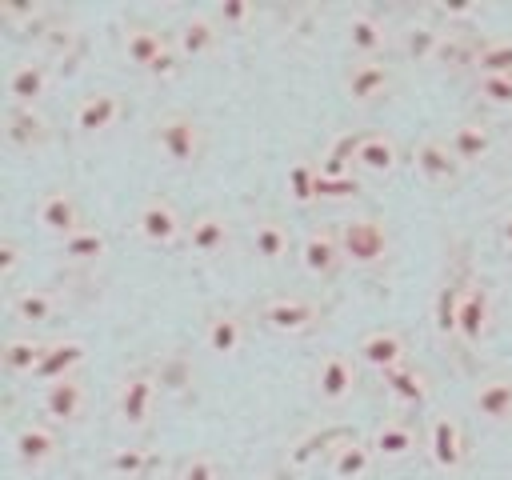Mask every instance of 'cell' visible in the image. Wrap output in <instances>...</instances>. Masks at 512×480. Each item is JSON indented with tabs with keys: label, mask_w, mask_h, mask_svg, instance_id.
I'll return each mask as SVG.
<instances>
[{
	"label": "cell",
	"mask_w": 512,
	"mask_h": 480,
	"mask_svg": "<svg viewBox=\"0 0 512 480\" xmlns=\"http://www.w3.org/2000/svg\"><path fill=\"white\" fill-rule=\"evenodd\" d=\"M460 288L464 284H452V288H444V296H440V304H436V328L448 336V332H456V312H460Z\"/></svg>",
	"instance_id": "cell-41"
},
{
	"label": "cell",
	"mask_w": 512,
	"mask_h": 480,
	"mask_svg": "<svg viewBox=\"0 0 512 480\" xmlns=\"http://www.w3.org/2000/svg\"><path fill=\"white\" fill-rule=\"evenodd\" d=\"M384 44H388V28H384V20H380L376 12H352V16L344 20V48H348L352 56L376 60V56L384 52Z\"/></svg>",
	"instance_id": "cell-18"
},
{
	"label": "cell",
	"mask_w": 512,
	"mask_h": 480,
	"mask_svg": "<svg viewBox=\"0 0 512 480\" xmlns=\"http://www.w3.org/2000/svg\"><path fill=\"white\" fill-rule=\"evenodd\" d=\"M468 404L488 424H512V376H484V380H476Z\"/></svg>",
	"instance_id": "cell-17"
},
{
	"label": "cell",
	"mask_w": 512,
	"mask_h": 480,
	"mask_svg": "<svg viewBox=\"0 0 512 480\" xmlns=\"http://www.w3.org/2000/svg\"><path fill=\"white\" fill-rule=\"evenodd\" d=\"M492 328V296L484 284H464L460 288V312H456V336L476 348Z\"/></svg>",
	"instance_id": "cell-11"
},
{
	"label": "cell",
	"mask_w": 512,
	"mask_h": 480,
	"mask_svg": "<svg viewBox=\"0 0 512 480\" xmlns=\"http://www.w3.org/2000/svg\"><path fill=\"white\" fill-rule=\"evenodd\" d=\"M428 456H432V464L444 468V472H460V468H464V460H468V440H464V428H460L456 416L440 412V416L428 420Z\"/></svg>",
	"instance_id": "cell-6"
},
{
	"label": "cell",
	"mask_w": 512,
	"mask_h": 480,
	"mask_svg": "<svg viewBox=\"0 0 512 480\" xmlns=\"http://www.w3.org/2000/svg\"><path fill=\"white\" fill-rule=\"evenodd\" d=\"M60 256L72 260V264H96L108 256V236L92 224H84L80 232H72L68 240H60Z\"/></svg>",
	"instance_id": "cell-32"
},
{
	"label": "cell",
	"mask_w": 512,
	"mask_h": 480,
	"mask_svg": "<svg viewBox=\"0 0 512 480\" xmlns=\"http://www.w3.org/2000/svg\"><path fill=\"white\" fill-rule=\"evenodd\" d=\"M16 268H20V244L12 236H0V280H12Z\"/></svg>",
	"instance_id": "cell-44"
},
{
	"label": "cell",
	"mask_w": 512,
	"mask_h": 480,
	"mask_svg": "<svg viewBox=\"0 0 512 480\" xmlns=\"http://www.w3.org/2000/svg\"><path fill=\"white\" fill-rule=\"evenodd\" d=\"M180 68H184V56H180L176 44H172L168 52L156 56V64L148 68V76H152V80H172V76H180Z\"/></svg>",
	"instance_id": "cell-43"
},
{
	"label": "cell",
	"mask_w": 512,
	"mask_h": 480,
	"mask_svg": "<svg viewBox=\"0 0 512 480\" xmlns=\"http://www.w3.org/2000/svg\"><path fill=\"white\" fill-rule=\"evenodd\" d=\"M108 472L120 480H140L148 472V452L144 448H116L108 456Z\"/></svg>",
	"instance_id": "cell-38"
},
{
	"label": "cell",
	"mask_w": 512,
	"mask_h": 480,
	"mask_svg": "<svg viewBox=\"0 0 512 480\" xmlns=\"http://www.w3.org/2000/svg\"><path fill=\"white\" fill-rule=\"evenodd\" d=\"M120 48H124V60L128 64H136L140 72H148L156 64V56L172 48V40L160 28H152V24H128L124 36H120Z\"/></svg>",
	"instance_id": "cell-23"
},
{
	"label": "cell",
	"mask_w": 512,
	"mask_h": 480,
	"mask_svg": "<svg viewBox=\"0 0 512 480\" xmlns=\"http://www.w3.org/2000/svg\"><path fill=\"white\" fill-rule=\"evenodd\" d=\"M120 112H124L120 92H112V88H96V92H88V96L76 104V112H72V128H76V136H100V132H108V128L120 120Z\"/></svg>",
	"instance_id": "cell-10"
},
{
	"label": "cell",
	"mask_w": 512,
	"mask_h": 480,
	"mask_svg": "<svg viewBox=\"0 0 512 480\" xmlns=\"http://www.w3.org/2000/svg\"><path fill=\"white\" fill-rule=\"evenodd\" d=\"M88 408V384L76 376H64V380H52L44 384V416L52 424H76Z\"/></svg>",
	"instance_id": "cell-14"
},
{
	"label": "cell",
	"mask_w": 512,
	"mask_h": 480,
	"mask_svg": "<svg viewBox=\"0 0 512 480\" xmlns=\"http://www.w3.org/2000/svg\"><path fill=\"white\" fill-rule=\"evenodd\" d=\"M12 452H16V460H20L24 468H44V464H52L56 452H60L56 428L44 424V420H28V424H20L16 436H12Z\"/></svg>",
	"instance_id": "cell-15"
},
{
	"label": "cell",
	"mask_w": 512,
	"mask_h": 480,
	"mask_svg": "<svg viewBox=\"0 0 512 480\" xmlns=\"http://www.w3.org/2000/svg\"><path fill=\"white\" fill-rule=\"evenodd\" d=\"M252 16H256V8H252L248 0H220V4L212 8V20H216L220 28H244Z\"/></svg>",
	"instance_id": "cell-40"
},
{
	"label": "cell",
	"mask_w": 512,
	"mask_h": 480,
	"mask_svg": "<svg viewBox=\"0 0 512 480\" xmlns=\"http://www.w3.org/2000/svg\"><path fill=\"white\" fill-rule=\"evenodd\" d=\"M152 144L160 148V156L172 168H200L204 164V152H208V132H204V124L196 116L172 108V112L156 116Z\"/></svg>",
	"instance_id": "cell-1"
},
{
	"label": "cell",
	"mask_w": 512,
	"mask_h": 480,
	"mask_svg": "<svg viewBox=\"0 0 512 480\" xmlns=\"http://www.w3.org/2000/svg\"><path fill=\"white\" fill-rule=\"evenodd\" d=\"M152 412H156V380L152 372H128L116 388V420L128 428V432H140L152 424Z\"/></svg>",
	"instance_id": "cell-3"
},
{
	"label": "cell",
	"mask_w": 512,
	"mask_h": 480,
	"mask_svg": "<svg viewBox=\"0 0 512 480\" xmlns=\"http://www.w3.org/2000/svg\"><path fill=\"white\" fill-rule=\"evenodd\" d=\"M184 244L196 256H216V252H224L232 244V220L224 212H200V216L188 220Z\"/></svg>",
	"instance_id": "cell-19"
},
{
	"label": "cell",
	"mask_w": 512,
	"mask_h": 480,
	"mask_svg": "<svg viewBox=\"0 0 512 480\" xmlns=\"http://www.w3.org/2000/svg\"><path fill=\"white\" fill-rule=\"evenodd\" d=\"M408 348H404V336L396 332V328H372L364 340H360V348H356V356L368 364V368H376L380 376L384 372H392V368H400L408 356H404Z\"/></svg>",
	"instance_id": "cell-22"
},
{
	"label": "cell",
	"mask_w": 512,
	"mask_h": 480,
	"mask_svg": "<svg viewBox=\"0 0 512 480\" xmlns=\"http://www.w3.org/2000/svg\"><path fill=\"white\" fill-rule=\"evenodd\" d=\"M12 316L20 324H44L56 316V296L48 288H24L12 296Z\"/></svg>",
	"instance_id": "cell-35"
},
{
	"label": "cell",
	"mask_w": 512,
	"mask_h": 480,
	"mask_svg": "<svg viewBox=\"0 0 512 480\" xmlns=\"http://www.w3.org/2000/svg\"><path fill=\"white\" fill-rule=\"evenodd\" d=\"M8 140L16 148H44L48 144V120L36 108H8Z\"/></svg>",
	"instance_id": "cell-30"
},
{
	"label": "cell",
	"mask_w": 512,
	"mask_h": 480,
	"mask_svg": "<svg viewBox=\"0 0 512 480\" xmlns=\"http://www.w3.org/2000/svg\"><path fill=\"white\" fill-rule=\"evenodd\" d=\"M336 236H340L344 260H352L360 268L380 264L388 256V248H392V236H388L384 220H376V216H348V220L336 224Z\"/></svg>",
	"instance_id": "cell-2"
},
{
	"label": "cell",
	"mask_w": 512,
	"mask_h": 480,
	"mask_svg": "<svg viewBox=\"0 0 512 480\" xmlns=\"http://www.w3.org/2000/svg\"><path fill=\"white\" fill-rule=\"evenodd\" d=\"M340 264H344V252H340L336 228H308L300 240V268L316 280H328L340 272Z\"/></svg>",
	"instance_id": "cell-9"
},
{
	"label": "cell",
	"mask_w": 512,
	"mask_h": 480,
	"mask_svg": "<svg viewBox=\"0 0 512 480\" xmlns=\"http://www.w3.org/2000/svg\"><path fill=\"white\" fill-rule=\"evenodd\" d=\"M84 356H88L84 340H48V348H44V360H40V368H36V380L52 384V380L76 376V368L84 364Z\"/></svg>",
	"instance_id": "cell-26"
},
{
	"label": "cell",
	"mask_w": 512,
	"mask_h": 480,
	"mask_svg": "<svg viewBox=\"0 0 512 480\" xmlns=\"http://www.w3.org/2000/svg\"><path fill=\"white\" fill-rule=\"evenodd\" d=\"M44 348H48V340L12 336L0 356H4V368H8L12 376H36V368H40V360H44Z\"/></svg>",
	"instance_id": "cell-33"
},
{
	"label": "cell",
	"mask_w": 512,
	"mask_h": 480,
	"mask_svg": "<svg viewBox=\"0 0 512 480\" xmlns=\"http://www.w3.org/2000/svg\"><path fill=\"white\" fill-rule=\"evenodd\" d=\"M492 128L484 124V120H460V124H452V132H448V148L456 152V160L460 164H476V160H484L488 152H492Z\"/></svg>",
	"instance_id": "cell-27"
},
{
	"label": "cell",
	"mask_w": 512,
	"mask_h": 480,
	"mask_svg": "<svg viewBox=\"0 0 512 480\" xmlns=\"http://www.w3.org/2000/svg\"><path fill=\"white\" fill-rule=\"evenodd\" d=\"M176 480H220V468H216V460L208 452H196V456H188L180 464Z\"/></svg>",
	"instance_id": "cell-42"
},
{
	"label": "cell",
	"mask_w": 512,
	"mask_h": 480,
	"mask_svg": "<svg viewBox=\"0 0 512 480\" xmlns=\"http://www.w3.org/2000/svg\"><path fill=\"white\" fill-rule=\"evenodd\" d=\"M52 88V68L44 60H20L8 72V100L12 108H36Z\"/></svg>",
	"instance_id": "cell-16"
},
{
	"label": "cell",
	"mask_w": 512,
	"mask_h": 480,
	"mask_svg": "<svg viewBox=\"0 0 512 480\" xmlns=\"http://www.w3.org/2000/svg\"><path fill=\"white\" fill-rule=\"evenodd\" d=\"M284 184H288V196H292L300 208H308V204L320 196V164H312L308 156H296V160L288 164Z\"/></svg>",
	"instance_id": "cell-34"
},
{
	"label": "cell",
	"mask_w": 512,
	"mask_h": 480,
	"mask_svg": "<svg viewBox=\"0 0 512 480\" xmlns=\"http://www.w3.org/2000/svg\"><path fill=\"white\" fill-rule=\"evenodd\" d=\"M416 172H420L428 184H456L460 172H464V164L456 160V152L448 148V140L428 136V140L416 144Z\"/></svg>",
	"instance_id": "cell-20"
},
{
	"label": "cell",
	"mask_w": 512,
	"mask_h": 480,
	"mask_svg": "<svg viewBox=\"0 0 512 480\" xmlns=\"http://www.w3.org/2000/svg\"><path fill=\"white\" fill-rule=\"evenodd\" d=\"M476 96L492 108H512V76H476Z\"/></svg>",
	"instance_id": "cell-39"
},
{
	"label": "cell",
	"mask_w": 512,
	"mask_h": 480,
	"mask_svg": "<svg viewBox=\"0 0 512 480\" xmlns=\"http://www.w3.org/2000/svg\"><path fill=\"white\" fill-rule=\"evenodd\" d=\"M384 388H388V396H392L400 408H424L428 396H432L428 372H424L420 364H408V360H404L400 368L384 372Z\"/></svg>",
	"instance_id": "cell-24"
},
{
	"label": "cell",
	"mask_w": 512,
	"mask_h": 480,
	"mask_svg": "<svg viewBox=\"0 0 512 480\" xmlns=\"http://www.w3.org/2000/svg\"><path fill=\"white\" fill-rule=\"evenodd\" d=\"M220 32L224 28L212 20V12H192V16H184L176 24L172 44H176V52L184 60H204V56H212L220 48Z\"/></svg>",
	"instance_id": "cell-13"
},
{
	"label": "cell",
	"mask_w": 512,
	"mask_h": 480,
	"mask_svg": "<svg viewBox=\"0 0 512 480\" xmlns=\"http://www.w3.org/2000/svg\"><path fill=\"white\" fill-rule=\"evenodd\" d=\"M372 464H376V452H372V444H364V440H344L336 452H332V480H364L368 472H372Z\"/></svg>",
	"instance_id": "cell-29"
},
{
	"label": "cell",
	"mask_w": 512,
	"mask_h": 480,
	"mask_svg": "<svg viewBox=\"0 0 512 480\" xmlns=\"http://www.w3.org/2000/svg\"><path fill=\"white\" fill-rule=\"evenodd\" d=\"M440 44H444V32H436L432 24H412V28L404 32V52H408L416 64H436Z\"/></svg>",
	"instance_id": "cell-36"
},
{
	"label": "cell",
	"mask_w": 512,
	"mask_h": 480,
	"mask_svg": "<svg viewBox=\"0 0 512 480\" xmlns=\"http://www.w3.org/2000/svg\"><path fill=\"white\" fill-rule=\"evenodd\" d=\"M136 232H140V240L164 248V244H176V240L188 232V224L180 220V212H176L172 200L152 196V200H144L140 212H136Z\"/></svg>",
	"instance_id": "cell-8"
},
{
	"label": "cell",
	"mask_w": 512,
	"mask_h": 480,
	"mask_svg": "<svg viewBox=\"0 0 512 480\" xmlns=\"http://www.w3.org/2000/svg\"><path fill=\"white\" fill-rule=\"evenodd\" d=\"M440 12H448V16H472L476 4H440Z\"/></svg>",
	"instance_id": "cell-46"
},
{
	"label": "cell",
	"mask_w": 512,
	"mask_h": 480,
	"mask_svg": "<svg viewBox=\"0 0 512 480\" xmlns=\"http://www.w3.org/2000/svg\"><path fill=\"white\" fill-rule=\"evenodd\" d=\"M372 452H376V460H388V464L408 460V456L416 452V432H412V424H408V420H384V424L372 432Z\"/></svg>",
	"instance_id": "cell-28"
},
{
	"label": "cell",
	"mask_w": 512,
	"mask_h": 480,
	"mask_svg": "<svg viewBox=\"0 0 512 480\" xmlns=\"http://www.w3.org/2000/svg\"><path fill=\"white\" fill-rule=\"evenodd\" d=\"M312 388L324 404H344L356 392V364L344 352H324L312 372Z\"/></svg>",
	"instance_id": "cell-12"
},
{
	"label": "cell",
	"mask_w": 512,
	"mask_h": 480,
	"mask_svg": "<svg viewBox=\"0 0 512 480\" xmlns=\"http://www.w3.org/2000/svg\"><path fill=\"white\" fill-rule=\"evenodd\" d=\"M244 340H248L244 316H236V312H216V316H208V324H204V348H208L212 356H236V352L244 348Z\"/></svg>",
	"instance_id": "cell-25"
},
{
	"label": "cell",
	"mask_w": 512,
	"mask_h": 480,
	"mask_svg": "<svg viewBox=\"0 0 512 480\" xmlns=\"http://www.w3.org/2000/svg\"><path fill=\"white\" fill-rule=\"evenodd\" d=\"M260 320L280 332V336H304L316 328L320 320V308L308 300V296H272L264 308H260Z\"/></svg>",
	"instance_id": "cell-5"
},
{
	"label": "cell",
	"mask_w": 512,
	"mask_h": 480,
	"mask_svg": "<svg viewBox=\"0 0 512 480\" xmlns=\"http://www.w3.org/2000/svg\"><path fill=\"white\" fill-rule=\"evenodd\" d=\"M36 224L44 236H56V240H68L72 232L84 228V212H80V200L68 192V188H52L40 196L36 204Z\"/></svg>",
	"instance_id": "cell-4"
},
{
	"label": "cell",
	"mask_w": 512,
	"mask_h": 480,
	"mask_svg": "<svg viewBox=\"0 0 512 480\" xmlns=\"http://www.w3.org/2000/svg\"><path fill=\"white\" fill-rule=\"evenodd\" d=\"M252 248H256V256L268 260V264L284 260L288 248H292V236H288L284 220H276V216H260V220L252 224Z\"/></svg>",
	"instance_id": "cell-31"
},
{
	"label": "cell",
	"mask_w": 512,
	"mask_h": 480,
	"mask_svg": "<svg viewBox=\"0 0 512 480\" xmlns=\"http://www.w3.org/2000/svg\"><path fill=\"white\" fill-rule=\"evenodd\" d=\"M352 164H356L360 172H368V176H392L396 164H400V148H396L392 136L368 132V136H360V140L352 144Z\"/></svg>",
	"instance_id": "cell-21"
},
{
	"label": "cell",
	"mask_w": 512,
	"mask_h": 480,
	"mask_svg": "<svg viewBox=\"0 0 512 480\" xmlns=\"http://www.w3.org/2000/svg\"><path fill=\"white\" fill-rule=\"evenodd\" d=\"M476 76H512V40H488L472 60Z\"/></svg>",
	"instance_id": "cell-37"
},
{
	"label": "cell",
	"mask_w": 512,
	"mask_h": 480,
	"mask_svg": "<svg viewBox=\"0 0 512 480\" xmlns=\"http://www.w3.org/2000/svg\"><path fill=\"white\" fill-rule=\"evenodd\" d=\"M396 88V72L384 60H356L344 72V96L352 104H376Z\"/></svg>",
	"instance_id": "cell-7"
},
{
	"label": "cell",
	"mask_w": 512,
	"mask_h": 480,
	"mask_svg": "<svg viewBox=\"0 0 512 480\" xmlns=\"http://www.w3.org/2000/svg\"><path fill=\"white\" fill-rule=\"evenodd\" d=\"M360 184L352 176H320V196H356Z\"/></svg>",
	"instance_id": "cell-45"
},
{
	"label": "cell",
	"mask_w": 512,
	"mask_h": 480,
	"mask_svg": "<svg viewBox=\"0 0 512 480\" xmlns=\"http://www.w3.org/2000/svg\"><path fill=\"white\" fill-rule=\"evenodd\" d=\"M500 244H504V248L512 252V212H508V216L500 220Z\"/></svg>",
	"instance_id": "cell-47"
}]
</instances>
